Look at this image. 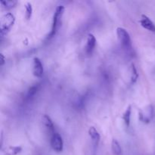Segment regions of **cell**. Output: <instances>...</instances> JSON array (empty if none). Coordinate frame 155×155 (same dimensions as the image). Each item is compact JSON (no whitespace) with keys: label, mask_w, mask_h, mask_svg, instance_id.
Masks as SVG:
<instances>
[{"label":"cell","mask_w":155,"mask_h":155,"mask_svg":"<svg viewBox=\"0 0 155 155\" xmlns=\"http://www.w3.org/2000/svg\"><path fill=\"white\" fill-rule=\"evenodd\" d=\"M64 12V5H61L56 8V10L54 12V16H53V21H52V25H51V30L49 33V38L52 37L55 35L56 32H57L58 29L61 26V18L63 16Z\"/></svg>","instance_id":"obj_1"},{"label":"cell","mask_w":155,"mask_h":155,"mask_svg":"<svg viewBox=\"0 0 155 155\" xmlns=\"http://www.w3.org/2000/svg\"><path fill=\"white\" fill-rule=\"evenodd\" d=\"M117 35L118 40L124 48L130 49L132 46V41L129 32L124 27H117Z\"/></svg>","instance_id":"obj_2"},{"label":"cell","mask_w":155,"mask_h":155,"mask_svg":"<svg viewBox=\"0 0 155 155\" xmlns=\"http://www.w3.org/2000/svg\"><path fill=\"white\" fill-rule=\"evenodd\" d=\"M15 16L12 13H7L2 18L1 20V36L7 34L11 27L15 23Z\"/></svg>","instance_id":"obj_3"},{"label":"cell","mask_w":155,"mask_h":155,"mask_svg":"<svg viewBox=\"0 0 155 155\" xmlns=\"http://www.w3.org/2000/svg\"><path fill=\"white\" fill-rule=\"evenodd\" d=\"M51 148L56 152H61L64 148V142L61 136L59 133H54L50 139Z\"/></svg>","instance_id":"obj_4"},{"label":"cell","mask_w":155,"mask_h":155,"mask_svg":"<svg viewBox=\"0 0 155 155\" xmlns=\"http://www.w3.org/2000/svg\"><path fill=\"white\" fill-rule=\"evenodd\" d=\"M153 112H154V109L152 106H147L139 112V119L143 123H149L152 119Z\"/></svg>","instance_id":"obj_5"},{"label":"cell","mask_w":155,"mask_h":155,"mask_svg":"<svg viewBox=\"0 0 155 155\" xmlns=\"http://www.w3.org/2000/svg\"><path fill=\"white\" fill-rule=\"evenodd\" d=\"M44 69L42 61L39 58H34L33 63V74L38 78H41L43 75Z\"/></svg>","instance_id":"obj_6"},{"label":"cell","mask_w":155,"mask_h":155,"mask_svg":"<svg viewBox=\"0 0 155 155\" xmlns=\"http://www.w3.org/2000/svg\"><path fill=\"white\" fill-rule=\"evenodd\" d=\"M42 124H43L44 127H45V130L47 133L50 135V136H52V135L54 133V126L53 124L52 120H51V117L48 115L45 114L42 117Z\"/></svg>","instance_id":"obj_7"},{"label":"cell","mask_w":155,"mask_h":155,"mask_svg":"<svg viewBox=\"0 0 155 155\" xmlns=\"http://www.w3.org/2000/svg\"><path fill=\"white\" fill-rule=\"evenodd\" d=\"M140 24L142 27H144L146 30H149V31L154 32L155 33V24L154 23L148 18L147 15H142V18L140 19Z\"/></svg>","instance_id":"obj_8"},{"label":"cell","mask_w":155,"mask_h":155,"mask_svg":"<svg viewBox=\"0 0 155 155\" xmlns=\"http://www.w3.org/2000/svg\"><path fill=\"white\" fill-rule=\"evenodd\" d=\"M95 45H96V39H95V36L93 34H92V33H89L87 36L86 47H85L86 52L89 54H92L94 48H95Z\"/></svg>","instance_id":"obj_9"},{"label":"cell","mask_w":155,"mask_h":155,"mask_svg":"<svg viewBox=\"0 0 155 155\" xmlns=\"http://www.w3.org/2000/svg\"><path fill=\"white\" fill-rule=\"evenodd\" d=\"M88 133H89V136L90 137L91 140H92V143L95 145H98V142H100V139H101V136H100L98 130L94 127H89Z\"/></svg>","instance_id":"obj_10"},{"label":"cell","mask_w":155,"mask_h":155,"mask_svg":"<svg viewBox=\"0 0 155 155\" xmlns=\"http://www.w3.org/2000/svg\"><path fill=\"white\" fill-rule=\"evenodd\" d=\"M111 150L114 155H121L122 154V148L120 144L117 139H114L111 142Z\"/></svg>","instance_id":"obj_11"},{"label":"cell","mask_w":155,"mask_h":155,"mask_svg":"<svg viewBox=\"0 0 155 155\" xmlns=\"http://www.w3.org/2000/svg\"><path fill=\"white\" fill-rule=\"evenodd\" d=\"M131 113H132V107L131 105H129L126 109L125 112L123 115V120H124L125 125L127 127H129L130 124V117H131Z\"/></svg>","instance_id":"obj_12"},{"label":"cell","mask_w":155,"mask_h":155,"mask_svg":"<svg viewBox=\"0 0 155 155\" xmlns=\"http://www.w3.org/2000/svg\"><path fill=\"white\" fill-rule=\"evenodd\" d=\"M0 3L4 8L7 9H10L16 5L17 1H15V0H1Z\"/></svg>","instance_id":"obj_13"},{"label":"cell","mask_w":155,"mask_h":155,"mask_svg":"<svg viewBox=\"0 0 155 155\" xmlns=\"http://www.w3.org/2000/svg\"><path fill=\"white\" fill-rule=\"evenodd\" d=\"M21 150H22L21 147L11 146L6 149V154L8 155H15L21 152Z\"/></svg>","instance_id":"obj_14"},{"label":"cell","mask_w":155,"mask_h":155,"mask_svg":"<svg viewBox=\"0 0 155 155\" xmlns=\"http://www.w3.org/2000/svg\"><path fill=\"white\" fill-rule=\"evenodd\" d=\"M25 10H26V13H25V17L27 20L30 19L32 16V14H33V7H32L31 3L27 2V4L25 5Z\"/></svg>","instance_id":"obj_15"},{"label":"cell","mask_w":155,"mask_h":155,"mask_svg":"<svg viewBox=\"0 0 155 155\" xmlns=\"http://www.w3.org/2000/svg\"><path fill=\"white\" fill-rule=\"evenodd\" d=\"M138 77H139V74L137 72L136 67L134 64H132L131 66V83H134L137 80Z\"/></svg>","instance_id":"obj_16"},{"label":"cell","mask_w":155,"mask_h":155,"mask_svg":"<svg viewBox=\"0 0 155 155\" xmlns=\"http://www.w3.org/2000/svg\"><path fill=\"white\" fill-rule=\"evenodd\" d=\"M0 56H1V62H0V65H1V66H2L5 63V58H4V55H3L2 54H0Z\"/></svg>","instance_id":"obj_17"}]
</instances>
